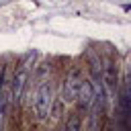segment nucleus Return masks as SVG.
<instances>
[{
	"instance_id": "obj_1",
	"label": "nucleus",
	"mask_w": 131,
	"mask_h": 131,
	"mask_svg": "<svg viewBox=\"0 0 131 131\" xmlns=\"http://www.w3.org/2000/svg\"><path fill=\"white\" fill-rule=\"evenodd\" d=\"M51 104H53V86L49 80L41 82V86L37 88L35 92V98H33V108H35V115L37 119H47L49 113H51Z\"/></svg>"
},
{
	"instance_id": "obj_2",
	"label": "nucleus",
	"mask_w": 131,
	"mask_h": 131,
	"mask_svg": "<svg viewBox=\"0 0 131 131\" xmlns=\"http://www.w3.org/2000/svg\"><path fill=\"white\" fill-rule=\"evenodd\" d=\"M80 80H82V72H80V70H72V72L66 76L63 86H61V100H63L66 104L76 102L78 88H80Z\"/></svg>"
},
{
	"instance_id": "obj_3",
	"label": "nucleus",
	"mask_w": 131,
	"mask_h": 131,
	"mask_svg": "<svg viewBox=\"0 0 131 131\" xmlns=\"http://www.w3.org/2000/svg\"><path fill=\"white\" fill-rule=\"evenodd\" d=\"M27 78H29V68L23 63V66L16 70V74H14V78H12V86H10V98H12L14 102H20V96H23Z\"/></svg>"
},
{
	"instance_id": "obj_4",
	"label": "nucleus",
	"mask_w": 131,
	"mask_h": 131,
	"mask_svg": "<svg viewBox=\"0 0 131 131\" xmlns=\"http://www.w3.org/2000/svg\"><path fill=\"white\" fill-rule=\"evenodd\" d=\"M76 100L80 102V108L82 111H90L92 102H94V88H92V82L88 80H80V88H78V96Z\"/></svg>"
}]
</instances>
